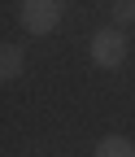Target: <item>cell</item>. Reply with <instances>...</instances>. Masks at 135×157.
<instances>
[{"mask_svg":"<svg viewBox=\"0 0 135 157\" xmlns=\"http://www.w3.org/2000/svg\"><path fill=\"white\" fill-rule=\"evenodd\" d=\"M61 0H22L17 5V22H22L31 35H52L61 26Z\"/></svg>","mask_w":135,"mask_h":157,"instance_id":"6da1fadb","label":"cell"},{"mask_svg":"<svg viewBox=\"0 0 135 157\" xmlns=\"http://www.w3.org/2000/svg\"><path fill=\"white\" fill-rule=\"evenodd\" d=\"M87 52H92V61L100 66V70H118L126 61V52H131V39L118 26H113V31H96L92 44H87Z\"/></svg>","mask_w":135,"mask_h":157,"instance_id":"7a4b0ae2","label":"cell"},{"mask_svg":"<svg viewBox=\"0 0 135 157\" xmlns=\"http://www.w3.org/2000/svg\"><path fill=\"white\" fill-rule=\"evenodd\" d=\"M22 70H26L22 48H17V44H5V48H0V78H5V83H17Z\"/></svg>","mask_w":135,"mask_h":157,"instance_id":"3957f363","label":"cell"},{"mask_svg":"<svg viewBox=\"0 0 135 157\" xmlns=\"http://www.w3.org/2000/svg\"><path fill=\"white\" fill-rule=\"evenodd\" d=\"M113 26H135V0H113Z\"/></svg>","mask_w":135,"mask_h":157,"instance_id":"5b68a950","label":"cell"},{"mask_svg":"<svg viewBox=\"0 0 135 157\" xmlns=\"http://www.w3.org/2000/svg\"><path fill=\"white\" fill-rule=\"evenodd\" d=\"M96 157H135V144L122 140V135H105V140L96 144Z\"/></svg>","mask_w":135,"mask_h":157,"instance_id":"277c9868","label":"cell"}]
</instances>
